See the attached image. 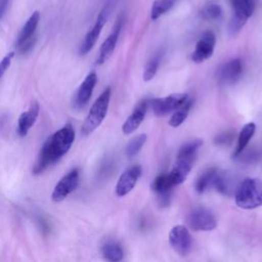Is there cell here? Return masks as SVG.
Returning a JSON list of instances; mask_svg holds the SVG:
<instances>
[{
	"label": "cell",
	"instance_id": "1",
	"mask_svg": "<svg viewBox=\"0 0 262 262\" xmlns=\"http://www.w3.org/2000/svg\"><path fill=\"white\" fill-rule=\"evenodd\" d=\"M75 129L71 124L64 125L50 135L43 143L33 168L34 174H40L58 162L71 148L75 140Z\"/></svg>",
	"mask_w": 262,
	"mask_h": 262
},
{
	"label": "cell",
	"instance_id": "2",
	"mask_svg": "<svg viewBox=\"0 0 262 262\" xmlns=\"http://www.w3.org/2000/svg\"><path fill=\"white\" fill-rule=\"evenodd\" d=\"M235 204L246 210L262 206V181L257 178L244 179L235 190Z\"/></svg>",
	"mask_w": 262,
	"mask_h": 262
},
{
	"label": "cell",
	"instance_id": "3",
	"mask_svg": "<svg viewBox=\"0 0 262 262\" xmlns=\"http://www.w3.org/2000/svg\"><path fill=\"white\" fill-rule=\"evenodd\" d=\"M110 100H111V88L107 87L102 91V93L94 101L82 125L81 131L84 135H89L96 128L100 126V124L102 123V121L106 116Z\"/></svg>",
	"mask_w": 262,
	"mask_h": 262
},
{
	"label": "cell",
	"instance_id": "4",
	"mask_svg": "<svg viewBox=\"0 0 262 262\" xmlns=\"http://www.w3.org/2000/svg\"><path fill=\"white\" fill-rule=\"evenodd\" d=\"M230 4L233 13L229 21L228 30L230 34L234 35L243 29L249 17L252 16L256 2L255 0H230Z\"/></svg>",
	"mask_w": 262,
	"mask_h": 262
},
{
	"label": "cell",
	"instance_id": "5",
	"mask_svg": "<svg viewBox=\"0 0 262 262\" xmlns=\"http://www.w3.org/2000/svg\"><path fill=\"white\" fill-rule=\"evenodd\" d=\"M40 21V12L34 11L21 28L16 41L15 47L20 53H26L31 50L36 42V30Z\"/></svg>",
	"mask_w": 262,
	"mask_h": 262
},
{
	"label": "cell",
	"instance_id": "6",
	"mask_svg": "<svg viewBox=\"0 0 262 262\" xmlns=\"http://www.w3.org/2000/svg\"><path fill=\"white\" fill-rule=\"evenodd\" d=\"M108 13H110V5L106 4L99 11V13L95 19V23L93 24L91 29L87 32V34L85 35V37L81 43L80 48H79V52L81 55L87 54L95 45L103 27L107 20Z\"/></svg>",
	"mask_w": 262,
	"mask_h": 262
},
{
	"label": "cell",
	"instance_id": "7",
	"mask_svg": "<svg viewBox=\"0 0 262 262\" xmlns=\"http://www.w3.org/2000/svg\"><path fill=\"white\" fill-rule=\"evenodd\" d=\"M189 98L187 93H173L165 97L154 98L150 101L151 110L158 117L167 116L173 113Z\"/></svg>",
	"mask_w": 262,
	"mask_h": 262
},
{
	"label": "cell",
	"instance_id": "8",
	"mask_svg": "<svg viewBox=\"0 0 262 262\" xmlns=\"http://www.w3.org/2000/svg\"><path fill=\"white\" fill-rule=\"evenodd\" d=\"M187 223L192 230L210 231L217 225V220L214 214L207 208L199 207L193 209L187 218Z\"/></svg>",
	"mask_w": 262,
	"mask_h": 262
},
{
	"label": "cell",
	"instance_id": "9",
	"mask_svg": "<svg viewBox=\"0 0 262 262\" xmlns=\"http://www.w3.org/2000/svg\"><path fill=\"white\" fill-rule=\"evenodd\" d=\"M80 172L78 168L71 170L66 174L54 186V189L51 193V200L55 203L63 201L70 193H72L79 184Z\"/></svg>",
	"mask_w": 262,
	"mask_h": 262
},
{
	"label": "cell",
	"instance_id": "10",
	"mask_svg": "<svg viewBox=\"0 0 262 262\" xmlns=\"http://www.w3.org/2000/svg\"><path fill=\"white\" fill-rule=\"evenodd\" d=\"M243 74V62L239 58H233L221 64L216 72V79L220 85H232L239 80Z\"/></svg>",
	"mask_w": 262,
	"mask_h": 262
},
{
	"label": "cell",
	"instance_id": "11",
	"mask_svg": "<svg viewBox=\"0 0 262 262\" xmlns=\"http://www.w3.org/2000/svg\"><path fill=\"white\" fill-rule=\"evenodd\" d=\"M169 243L173 250L181 256L188 254L192 246L190 233L183 225H176L172 227L169 232Z\"/></svg>",
	"mask_w": 262,
	"mask_h": 262
},
{
	"label": "cell",
	"instance_id": "12",
	"mask_svg": "<svg viewBox=\"0 0 262 262\" xmlns=\"http://www.w3.org/2000/svg\"><path fill=\"white\" fill-rule=\"evenodd\" d=\"M123 24H124V16L121 14V15L118 16L112 32L110 33V35L106 37V39L103 41V43L100 46L99 53H98L97 60H96L97 64L104 63L111 57V55L113 54V52L116 48L121 30H122Z\"/></svg>",
	"mask_w": 262,
	"mask_h": 262
},
{
	"label": "cell",
	"instance_id": "13",
	"mask_svg": "<svg viewBox=\"0 0 262 262\" xmlns=\"http://www.w3.org/2000/svg\"><path fill=\"white\" fill-rule=\"evenodd\" d=\"M216 37L212 31H206L202 34L195 44V48L191 54V59L196 62H203L210 58L214 52Z\"/></svg>",
	"mask_w": 262,
	"mask_h": 262
},
{
	"label": "cell",
	"instance_id": "14",
	"mask_svg": "<svg viewBox=\"0 0 262 262\" xmlns=\"http://www.w3.org/2000/svg\"><path fill=\"white\" fill-rule=\"evenodd\" d=\"M174 183L168 174H161L157 176L150 187L157 194L158 203L161 207H167L170 204L171 201V193H172V188L174 187Z\"/></svg>",
	"mask_w": 262,
	"mask_h": 262
},
{
	"label": "cell",
	"instance_id": "15",
	"mask_svg": "<svg viewBox=\"0 0 262 262\" xmlns=\"http://www.w3.org/2000/svg\"><path fill=\"white\" fill-rule=\"evenodd\" d=\"M141 173L142 169L139 165L131 166L126 171H124L116 184V194L118 196H124L128 194L134 188Z\"/></svg>",
	"mask_w": 262,
	"mask_h": 262
},
{
	"label": "cell",
	"instance_id": "16",
	"mask_svg": "<svg viewBox=\"0 0 262 262\" xmlns=\"http://www.w3.org/2000/svg\"><path fill=\"white\" fill-rule=\"evenodd\" d=\"M40 113V105L36 100H33L30 104V107L26 111L23 112L17 120V134L20 137H24L28 134L30 129L34 126L35 122L38 119Z\"/></svg>",
	"mask_w": 262,
	"mask_h": 262
},
{
	"label": "cell",
	"instance_id": "17",
	"mask_svg": "<svg viewBox=\"0 0 262 262\" xmlns=\"http://www.w3.org/2000/svg\"><path fill=\"white\" fill-rule=\"evenodd\" d=\"M97 83V76L94 71H91L83 80L80 87L77 90L76 96H75V105L77 107H83L85 106L93 92V89Z\"/></svg>",
	"mask_w": 262,
	"mask_h": 262
},
{
	"label": "cell",
	"instance_id": "18",
	"mask_svg": "<svg viewBox=\"0 0 262 262\" xmlns=\"http://www.w3.org/2000/svg\"><path fill=\"white\" fill-rule=\"evenodd\" d=\"M147 100H141L133 110L131 115L127 118L122 126V131L124 134H131L133 133L142 123L144 120L146 110H147Z\"/></svg>",
	"mask_w": 262,
	"mask_h": 262
},
{
	"label": "cell",
	"instance_id": "19",
	"mask_svg": "<svg viewBox=\"0 0 262 262\" xmlns=\"http://www.w3.org/2000/svg\"><path fill=\"white\" fill-rule=\"evenodd\" d=\"M256 131V125L253 122L247 123L241 130L238 136H237V143L235 146V149L232 154L233 158H237L238 156L242 155V152L244 151V149L246 148V146L248 145V143L250 142L251 138L253 137V135L255 134Z\"/></svg>",
	"mask_w": 262,
	"mask_h": 262
},
{
	"label": "cell",
	"instance_id": "20",
	"mask_svg": "<svg viewBox=\"0 0 262 262\" xmlns=\"http://www.w3.org/2000/svg\"><path fill=\"white\" fill-rule=\"evenodd\" d=\"M102 256L104 259L111 262H118L123 260L124 258V251L120 244L117 242H107L101 248Z\"/></svg>",
	"mask_w": 262,
	"mask_h": 262
},
{
	"label": "cell",
	"instance_id": "21",
	"mask_svg": "<svg viewBox=\"0 0 262 262\" xmlns=\"http://www.w3.org/2000/svg\"><path fill=\"white\" fill-rule=\"evenodd\" d=\"M192 100L191 98H188L182 105H180L177 110H175L169 120V125L172 127H178L180 126L187 118L188 113L191 108Z\"/></svg>",
	"mask_w": 262,
	"mask_h": 262
},
{
	"label": "cell",
	"instance_id": "22",
	"mask_svg": "<svg viewBox=\"0 0 262 262\" xmlns=\"http://www.w3.org/2000/svg\"><path fill=\"white\" fill-rule=\"evenodd\" d=\"M217 169L216 168H210L208 170H206L203 174H201L199 176V178L195 181V190L199 193H203L204 191H206L211 185H213V180L215 178Z\"/></svg>",
	"mask_w": 262,
	"mask_h": 262
},
{
	"label": "cell",
	"instance_id": "23",
	"mask_svg": "<svg viewBox=\"0 0 262 262\" xmlns=\"http://www.w3.org/2000/svg\"><path fill=\"white\" fill-rule=\"evenodd\" d=\"M176 3V0H155L150 8V18L152 20L158 19L165 13H167Z\"/></svg>",
	"mask_w": 262,
	"mask_h": 262
},
{
	"label": "cell",
	"instance_id": "24",
	"mask_svg": "<svg viewBox=\"0 0 262 262\" xmlns=\"http://www.w3.org/2000/svg\"><path fill=\"white\" fill-rule=\"evenodd\" d=\"M222 12L221 6L215 2L205 4L200 10L201 16L206 20H218L222 17Z\"/></svg>",
	"mask_w": 262,
	"mask_h": 262
},
{
	"label": "cell",
	"instance_id": "25",
	"mask_svg": "<svg viewBox=\"0 0 262 262\" xmlns=\"http://www.w3.org/2000/svg\"><path fill=\"white\" fill-rule=\"evenodd\" d=\"M146 139H147L146 134H139V135L135 136L134 138H132L128 142V144L126 146V155H127V157L128 158L135 157L140 151L142 146L144 145Z\"/></svg>",
	"mask_w": 262,
	"mask_h": 262
},
{
	"label": "cell",
	"instance_id": "26",
	"mask_svg": "<svg viewBox=\"0 0 262 262\" xmlns=\"http://www.w3.org/2000/svg\"><path fill=\"white\" fill-rule=\"evenodd\" d=\"M202 139H193L184 143L178 150L177 157H196L198 149L202 146Z\"/></svg>",
	"mask_w": 262,
	"mask_h": 262
},
{
	"label": "cell",
	"instance_id": "27",
	"mask_svg": "<svg viewBox=\"0 0 262 262\" xmlns=\"http://www.w3.org/2000/svg\"><path fill=\"white\" fill-rule=\"evenodd\" d=\"M160 59H161L160 54H157L147 61L143 71V80L145 82L150 81L156 76L160 66Z\"/></svg>",
	"mask_w": 262,
	"mask_h": 262
},
{
	"label": "cell",
	"instance_id": "28",
	"mask_svg": "<svg viewBox=\"0 0 262 262\" xmlns=\"http://www.w3.org/2000/svg\"><path fill=\"white\" fill-rule=\"evenodd\" d=\"M234 136V133H231V132H223L219 135H217L214 139L215 143L218 144V145H228L232 138Z\"/></svg>",
	"mask_w": 262,
	"mask_h": 262
},
{
	"label": "cell",
	"instance_id": "29",
	"mask_svg": "<svg viewBox=\"0 0 262 262\" xmlns=\"http://www.w3.org/2000/svg\"><path fill=\"white\" fill-rule=\"evenodd\" d=\"M14 57V52L11 51V52H8L0 61V79L3 77L4 73L7 71V69L9 68L11 61H12V58Z\"/></svg>",
	"mask_w": 262,
	"mask_h": 262
},
{
	"label": "cell",
	"instance_id": "30",
	"mask_svg": "<svg viewBox=\"0 0 262 262\" xmlns=\"http://www.w3.org/2000/svg\"><path fill=\"white\" fill-rule=\"evenodd\" d=\"M8 4H9V0H0V19L5 14Z\"/></svg>",
	"mask_w": 262,
	"mask_h": 262
}]
</instances>
